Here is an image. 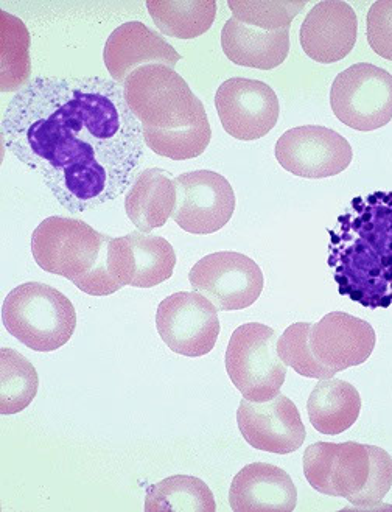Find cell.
<instances>
[{
    "mask_svg": "<svg viewBox=\"0 0 392 512\" xmlns=\"http://www.w3.org/2000/svg\"><path fill=\"white\" fill-rule=\"evenodd\" d=\"M330 106L352 130L368 133L385 127L392 120V75L369 63L347 67L333 80Z\"/></svg>",
    "mask_w": 392,
    "mask_h": 512,
    "instance_id": "52a82bcc",
    "label": "cell"
},
{
    "mask_svg": "<svg viewBox=\"0 0 392 512\" xmlns=\"http://www.w3.org/2000/svg\"><path fill=\"white\" fill-rule=\"evenodd\" d=\"M173 220L195 235L214 234L228 225L235 211V193L224 176L210 170L182 173L175 178Z\"/></svg>",
    "mask_w": 392,
    "mask_h": 512,
    "instance_id": "30bf717a",
    "label": "cell"
},
{
    "mask_svg": "<svg viewBox=\"0 0 392 512\" xmlns=\"http://www.w3.org/2000/svg\"><path fill=\"white\" fill-rule=\"evenodd\" d=\"M145 145L156 155L172 161H187L203 155L212 139L210 123L204 122L181 130H151L142 128Z\"/></svg>",
    "mask_w": 392,
    "mask_h": 512,
    "instance_id": "d4e9b609",
    "label": "cell"
},
{
    "mask_svg": "<svg viewBox=\"0 0 392 512\" xmlns=\"http://www.w3.org/2000/svg\"><path fill=\"white\" fill-rule=\"evenodd\" d=\"M307 0H229L234 19L263 32L287 29L301 13Z\"/></svg>",
    "mask_w": 392,
    "mask_h": 512,
    "instance_id": "484cf974",
    "label": "cell"
},
{
    "mask_svg": "<svg viewBox=\"0 0 392 512\" xmlns=\"http://www.w3.org/2000/svg\"><path fill=\"white\" fill-rule=\"evenodd\" d=\"M156 329L176 354L203 357L215 348L220 335L218 309L201 293H173L159 304Z\"/></svg>",
    "mask_w": 392,
    "mask_h": 512,
    "instance_id": "9c48e42d",
    "label": "cell"
},
{
    "mask_svg": "<svg viewBox=\"0 0 392 512\" xmlns=\"http://www.w3.org/2000/svg\"><path fill=\"white\" fill-rule=\"evenodd\" d=\"M221 47L224 55L238 66L273 71L290 53V27L263 32L232 18L221 30Z\"/></svg>",
    "mask_w": 392,
    "mask_h": 512,
    "instance_id": "d6986e66",
    "label": "cell"
},
{
    "mask_svg": "<svg viewBox=\"0 0 392 512\" xmlns=\"http://www.w3.org/2000/svg\"><path fill=\"white\" fill-rule=\"evenodd\" d=\"M122 89L126 105L142 128L181 130L209 122L206 108L186 80L164 64L139 67Z\"/></svg>",
    "mask_w": 392,
    "mask_h": 512,
    "instance_id": "277c9868",
    "label": "cell"
},
{
    "mask_svg": "<svg viewBox=\"0 0 392 512\" xmlns=\"http://www.w3.org/2000/svg\"><path fill=\"white\" fill-rule=\"evenodd\" d=\"M308 419L316 432L336 436L347 432L360 418L357 388L340 379H327L313 388L307 402Z\"/></svg>",
    "mask_w": 392,
    "mask_h": 512,
    "instance_id": "44dd1931",
    "label": "cell"
},
{
    "mask_svg": "<svg viewBox=\"0 0 392 512\" xmlns=\"http://www.w3.org/2000/svg\"><path fill=\"white\" fill-rule=\"evenodd\" d=\"M354 151L346 137L318 125L291 128L279 137L276 159L287 172L301 178L340 175L349 167Z\"/></svg>",
    "mask_w": 392,
    "mask_h": 512,
    "instance_id": "8fae6325",
    "label": "cell"
},
{
    "mask_svg": "<svg viewBox=\"0 0 392 512\" xmlns=\"http://www.w3.org/2000/svg\"><path fill=\"white\" fill-rule=\"evenodd\" d=\"M214 494L203 480L173 475L151 484L145 497V512H215Z\"/></svg>",
    "mask_w": 392,
    "mask_h": 512,
    "instance_id": "603a6c76",
    "label": "cell"
},
{
    "mask_svg": "<svg viewBox=\"0 0 392 512\" xmlns=\"http://www.w3.org/2000/svg\"><path fill=\"white\" fill-rule=\"evenodd\" d=\"M2 142L60 204L81 214L133 186L145 139L116 81L38 77L5 108Z\"/></svg>",
    "mask_w": 392,
    "mask_h": 512,
    "instance_id": "6da1fadb",
    "label": "cell"
},
{
    "mask_svg": "<svg viewBox=\"0 0 392 512\" xmlns=\"http://www.w3.org/2000/svg\"><path fill=\"white\" fill-rule=\"evenodd\" d=\"M237 424L249 446L276 455H290L301 449L307 436L298 407L284 394L268 402L243 399Z\"/></svg>",
    "mask_w": 392,
    "mask_h": 512,
    "instance_id": "4fadbf2b",
    "label": "cell"
},
{
    "mask_svg": "<svg viewBox=\"0 0 392 512\" xmlns=\"http://www.w3.org/2000/svg\"><path fill=\"white\" fill-rule=\"evenodd\" d=\"M377 337L368 321L344 312L327 313L310 330V348L321 365L335 372L368 362Z\"/></svg>",
    "mask_w": 392,
    "mask_h": 512,
    "instance_id": "9a60e30c",
    "label": "cell"
},
{
    "mask_svg": "<svg viewBox=\"0 0 392 512\" xmlns=\"http://www.w3.org/2000/svg\"><path fill=\"white\" fill-rule=\"evenodd\" d=\"M176 184L162 169L142 170L125 198V211L140 232L161 228L176 207Z\"/></svg>",
    "mask_w": 392,
    "mask_h": 512,
    "instance_id": "ffe728a7",
    "label": "cell"
},
{
    "mask_svg": "<svg viewBox=\"0 0 392 512\" xmlns=\"http://www.w3.org/2000/svg\"><path fill=\"white\" fill-rule=\"evenodd\" d=\"M358 19L343 0H322L301 25L299 41L308 58L333 64L344 60L357 43Z\"/></svg>",
    "mask_w": 392,
    "mask_h": 512,
    "instance_id": "2e32d148",
    "label": "cell"
},
{
    "mask_svg": "<svg viewBox=\"0 0 392 512\" xmlns=\"http://www.w3.org/2000/svg\"><path fill=\"white\" fill-rule=\"evenodd\" d=\"M366 36L378 57L392 61V0H378L366 21Z\"/></svg>",
    "mask_w": 392,
    "mask_h": 512,
    "instance_id": "f1b7e54d",
    "label": "cell"
},
{
    "mask_svg": "<svg viewBox=\"0 0 392 512\" xmlns=\"http://www.w3.org/2000/svg\"><path fill=\"white\" fill-rule=\"evenodd\" d=\"M229 503L234 512H293L298 505V489L280 467L252 463L235 475Z\"/></svg>",
    "mask_w": 392,
    "mask_h": 512,
    "instance_id": "ac0fdd59",
    "label": "cell"
},
{
    "mask_svg": "<svg viewBox=\"0 0 392 512\" xmlns=\"http://www.w3.org/2000/svg\"><path fill=\"white\" fill-rule=\"evenodd\" d=\"M7 332L36 352H52L69 343L77 313L67 296L50 285L27 282L13 288L2 304Z\"/></svg>",
    "mask_w": 392,
    "mask_h": 512,
    "instance_id": "5b68a950",
    "label": "cell"
},
{
    "mask_svg": "<svg viewBox=\"0 0 392 512\" xmlns=\"http://www.w3.org/2000/svg\"><path fill=\"white\" fill-rule=\"evenodd\" d=\"M276 330L260 323L237 327L226 349L229 379L249 402H268L280 394L287 365L277 352Z\"/></svg>",
    "mask_w": 392,
    "mask_h": 512,
    "instance_id": "8992f818",
    "label": "cell"
},
{
    "mask_svg": "<svg viewBox=\"0 0 392 512\" xmlns=\"http://www.w3.org/2000/svg\"><path fill=\"white\" fill-rule=\"evenodd\" d=\"M312 326V323L291 324L277 341V352L282 362L291 366L299 376L316 380L332 379L336 372L321 365L310 348Z\"/></svg>",
    "mask_w": 392,
    "mask_h": 512,
    "instance_id": "83f0119b",
    "label": "cell"
},
{
    "mask_svg": "<svg viewBox=\"0 0 392 512\" xmlns=\"http://www.w3.org/2000/svg\"><path fill=\"white\" fill-rule=\"evenodd\" d=\"M302 464L315 491L346 498L357 508L382 505L392 488L391 455L369 444L316 442L305 450Z\"/></svg>",
    "mask_w": 392,
    "mask_h": 512,
    "instance_id": "7a4b0ae2",
    "label": "cell"
},
{
    "mask_svg": "<svg viewBox=\"0 0 392 512\" xmlns=\"http://www.w3.org/2000/svg\"><path fill=\"white\" fill-rule=\"evenodd\" d=\"M189 282L220 312L248 309L260 298L265 285L259 265L234 251H220L198 260L190 270Z\"/></svg>",
    "mask_w": 392,
    "mask_h": 512,
    "instance_id": "ba28073f",
    "label": "cell"
},
{
    "mask_svg": "<svg viewBox=\"0 0 392 512\" xmlns=\"http://www.w3.org/2000/svg\"><path fill=\"white\" fill-rule=\"evenodd\" d=\"M39 377L35 366L14 349L0 351V413H21L38 394Z\"/></svg>",
    "mask_w": 392,
    "mask_h": 512,
    "instance_id": "cb8c5ba5",
    "label": "cell"
},
{
    "mask_svg": "<svg viewBox=\"0 0 392 512\" xmlns=\"http://www.w3.org/2000/svg\"><path fill=\"white\" fill-rule=\"evenodd\" d=\"M147 8L156 27L176 39L204 35L217 16L215 0H148Z\"/></svg>",
    "mask_w": 392,
    "mask_h": 512,
    "instance_id": "7402d4cb",
    "label": "cell"
},
{
    "mask_svg": "<svg viewBox=\"0 0 392 512\" xmlns=\"http://www.w3.org/2000/svg\"><path fill=\"white\" fill-rule=\"evenodd\" d=\"M109 242L84 221L49 217L33 232L32 254L42 270L69 279L86 295L109 296L120 290L108 270Z\"/></svg>",
    "mask_w": 392,
    "mask_h": 512,
    "instance_id": "3957f363",
    "label": "cell"
},
{
    "mask_svg": "<svg viewBox=\"0 0 392 512\" xmlns=\"http://www.w3.org/2000/svg\"><path fill=\"white\" fill-rule=\"evenodd\" d=\"M175 265V249L164 237L139 231L109 242L108 270L120 288L156 287L172 278Z\"/></svg>",
    "mask_w": 392,
    "mask_h": 512,
    "instance_id": "5bb4252c",
    "label": "cell"
},
{
    "mask_svg": "<svg viewBox=\"0 0 392 512\" xmlns=\"http://www.w3.org/2000/svg\"><path fill=\"white\" fill-rule=\"evenodd\" d=\"M103 60L112 80L120 86L136 69L147 64H164L175 69L181 55L144 22L131 21L111 33Z\"/></svg>",
    "mask_w": 392,
    "mask_h": 512,
    "instance_id": "e0dca14e",
    "label": "cell"
},
{
    "mask_svg": "<svg viewBox=\"0 0 392 512\" xmlns=\"http://www.w3.org/2000/svg\"><path fill=\"white\" fill-rule=\"evenodd\" d=\"M30 74L28 33L19 19L2 11V91H16Z\"/></svg>",
    "mask_w": 392,
    "mask_h": 512,
    "instance_id": "4316f807",
    "label": "cell"
},
{
    "mask_svg": "<svg viewBox=\"0 0 392 512\" xmlns=\"http://www.w3.org/2000/svg\"><path fill=\"white\" fill-rule=\"evenodd\" d=\"M215 108L224 131L238 141H257L277 125L280 105L276 92L263 81L235 77L221 83Z\"/></svg>",
    "mask_w": 392,
    "mask_h": 512,
    "instance_id": "7c38bea8",
    "label": "cell"
}]
</instances>
